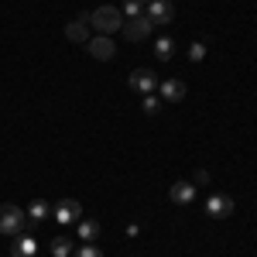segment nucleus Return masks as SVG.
<instances>
[{"mask_svg": "<svg viewBox=\"0 0 257 257\" xmlns=\"http://www.w3.org/2000/svg\"><path fill=\"white\" fill-rule=\"evenodd\" d=\"M144 14H148L151 24H168V21L175 18V4H172V0H151Z\"/></svg>", "mask_w": 257, "mask_h": 257, "instance_id": "423d86ee", "label": "nucleus"}, {"mask_svg": "<svg viewBox=\"0 0 257 257\" xmlns=\"http://www.w3.org/2000/svg\"><path fill=\"white\" fill-rule=\"evenodd\" d=\"M52 213H55V219H59L62 226H69V223H79L82 219V206L76 199H62V202L52 206Z\"/></svg>", "mask_w": 257, "mask_h": 257, "instance_id": "39448f33", "label": "nucleus"}, {"mask_svg": "<svg viewBox=\"0 0 257 257\" xmlns=\"http://www.w3.org/2000/svg\"><path fill=\"white\" fill-rule=\"evenodd\" d=\"M52 254L55 257H72V240L69 237H55L52 240Z\"/></svg>", "mask_w": 257, "mask_h": 257, "instance_id": "dca6fc26", "label": "nucleus"}, {"mask_svg": "<svg viewBox=\"0 0 257 257\" xmlns=\"http://www.w3.org/2000/svg\"><path fill=\"white\" fill-rule=\"evenodd\" d=\"M65 38L76 45H89V14H79L76 21L65 24Z\"/></svg>", "mask_w": 257, "mask_h": 257, "instance_id": "6e6552de", "label": "nucleus"}, {"mask_svg": "<svg viewBox=\"0 0 257 257\" xmlns=\"http://www.w3.org/2000/svg\"><path fill=\"white\" fill-rule=\"evenodd\" d=\"M158 96H161V103H178V99L185 96V82H182V79L158 82Z\"/></svg>", "mask_w": 257, "mask_h": 257, "instance_id": "9d476101", "label": "nucleus"}, {"mask_svg": "<svg viewBox=\"0 0 257 257\" xmlns=\"http://www.w3.org/2000/svg\"><path fill=\"white\" fill-rule=\"evenodd\" d=\"M141 4H151V0H141Z\"/></svg>", "mask_w": 257, "mask_h": 257, "instance_id": "412c9836", "label": "nucleus"}, {"mask_svg": "<svg viewBox=\"0 0 257 257\" xmlns=\"http://www.w3.org/2000/svg\"><path fill=\"white\" fill-rule=\"evenodd\" d=\"M35 250H38V243L31 233H18L11 243V257H35Z\"/></svg>", "mask_w": 257, "mask_h": 257, "instance_id": "9b49d317", "label": "nucleus"}, {"mask_svg": "<svg viewBox=\"0 0 257 257\" xmlns=\"http://www.w3.org/2000/svg\"><path fill=\"white\" fill-rule=\"evenodd\" d=\"M206 59V45L196 41V45H189V62H202Z\"/></svg>", "mask_w": 257, "mask_h": 257, "instance_id": "aec40b11", "label": "nucleus"}, {"mask_svg": "<svg viewBox=\"0 0 257 257\" xmlns=\"http://www.w3.org/2000/svg\"><path fill=\"white\" fill-rule=\"evenodd\" d=\"M141 103H144V113H148V117H155V113L161 110V96H155V93H148Z\"/></svg>", "mask_w": 257, "mask_h": 257, "instance_id": "f3484780", "label": "nucleus"}, {"mask_svg": "<svg viewBox=\"0 0 257 257\" xmlns=\"http://www.w3.org/2000/svg\"><path fill=\"white\" fill-rule=\"evenodd\" d=\"M192 199H196V185L192 182H175L172 185V202L175 206H189Z\"/></svg>", "mask_w": 257, "mask_h": 257, "instance_id": "f8f14e48", "label": "nucleus"}, {"mask_svg": "<svg viewBox=\"0 0 257 257\" xmlns=\"http://www.w3.org/2000/svg\"><path fill=\"white\" fill-rule=\"evenodd\" d=\"M206 213H209L213 219H226L230 213H233V199H230V196H223V192L209 196V199H206Z\"/></svg>", "mask_w": 257, "mask_h": 257, "instance_id": "1a4fd4ad", "label": "nucleus"}, {"mask_svg": "<svg viewBox=\"0 0 257 257\" xmlns=\"http://www.w3.org/2000/svg\"><path fill=\"white\" fill-rule=\"evenodd\" d=\"M141 14H144V4L141 0H127L123 4V18H141Z\"/></svg>", "mask_w": 257, "mask_h": 257, "instance_id": "a211bd4d", "label": "nucleus"}, {"mask_svg": "<svg viewBox=\"0 0 257 257\" xmlns=\"http://www.w3.org/2000/svg\"><path fill=\"white\" fill-rule=\"evenodd\" d=\"M127 86H131L134 93H141V96H148V93H155V89H158V76H155L151 69H134V72H131V79H127Z\"/></svg>", "mask_w": 257, "mask_h": 257, "instance_id": "7ed1b4c3", "label": "nucleus"}, {"mask_svg": "<svg viewBox=\"0 0 257 257\" xmlns=\"http://www.w3.org/2000/svg\"><path fill=\"white\" fill-rule=\"evenodd\" d=\"M24 219H28V213H24L21 206H14V202H4V206H0V233L18 237L21 226H24Z\"/></svg>", "mask_w": 257, "mask_h": 257, "instance_id": "f03ea898", "label": "nucleus"}, {"mask_svg": "<svg viewBox=\"0 0 257 257\" xmlns=\"http://www.w3.org/2000/svg\"><path fill=\"white\" fill-rule=\"evenodd\" d=\"M76 226H79V240H86V243L99 237V223H96V219H79Z\"/></svg>", "mask_w": 257, "mask_h": 257, "instance_id": "4468645a", "label": "nucleus"}, {"mask_svg": "<svg viewBox=\"0 0 257 257\" xmlns=\"http://www.w3.org/2000/svg\"><path fill=\"white\" fill-rule=\"evenodd\" d=\"M151 28H155V24L148 21V14H141V18H127L120 31H123V38H127V41H144L148 35H151Z\"/></svg>", "mask_w": 257, "mask_h": 257, "instance_id": "20e7f679", "label": "nucleus"}, {"mask_svg": "<svg viewBox=\"0 0 257 257\" xmlns=\"http://www.w3.org/2000/svg\"><path fill=\"white\" fill-rule=\"evenodd\" d=\"M155 55H158L161 62H168L172 55H175V41H172V38H158V41H155Z\"/></svg>", "mask_w": 257, "mask_h": 257, "instance_id": "2eb2a0df", "label": "nucleus"}, {"mask_svg": "<svg viewBox=\"0 0 257 257\" xmlns=\"http://www.w3.org/2000/svg\"><path fill=\"white\" fill-rule=\"evenodd\" d=\"M123 11L120 7H110V4H103V7H96L93 14H89V24L96 28L99 35H113V31H120L123 28Z\"/></svg>", "mask_w": 257, "mask_h": 257, "instance_id": "f257e3e1", "label": "nucleus"}, {"mask_svg": "<svg viewBox=\"0 0 257 257\" xmlns=\"http://www.w3.org/2000/svg\"><path fill=\"white\" fill-rule=\"evenodd\" d=\"M89 55L93 59H99V62H110L113 55H117V45H113V38L110 35H99V38H89Z\"/></svg>", "mask_w": 257, "mask_h": 257, "instance_id": "0eeeda50", "label": "nucleus"}, {"mask_svg": "<svg viewBox=\"0 0 257 257\" xmlns=\"http://www.w3.org/2000/svg\"><path fill=\"white\" fill-rule=\"evenodd\" d=\"M72 257H103V250H99L96 243H82L79 250H72Z\"/></svg>", "mask_w": 257, "mask_h": 257, "instance_id": "6ab92c4d", "label": "nucleus"}, {"mask_svg": "<svg viewBox=\"0 0 257 257\" xmlns=\"http://www.w3.org/2000/svg\"><path fill=\"white\" fill-rule=\"evenodd\" d=\"M48 216H52V206H48L45 199H35V202L28 206V219H31V223H45Z\"/></svg>", "mask_w": 257, "mask_h": 257, "instance_id": "ddd939ff", "label": "nucleus"}]
</instances>
